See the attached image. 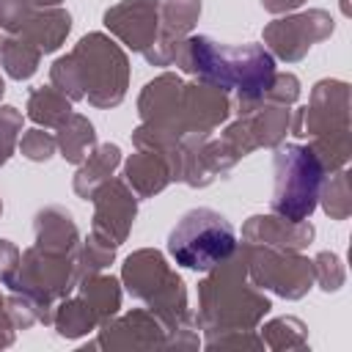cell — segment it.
I'll return each instance as SVG.
<instances>
[{"mask_svg":"<svg viewBox=\"0 0 352 352\" xmlns=\"http://www.w3.org/2000/svg\"><path fill=\"white\" fill-rule=\"evenodd\" d=\"M19 132H22V113L11 104H3L0 107V168L11 160L19 143Z\"/></svg>","mask_w":352,"mask_h":352,"instance_id":"cell-32","label":"cell"},{"mask_svg":"<svg viewBox=\"0 0 352 352\" xmlns=\"http://www.w3.org/2000/svg\"><path fill=\"white\" fill-rule=\"evenodd\" d=\"M52 324H55L58 336H63V338H77V336L91 333V330L99 324V319H96V314L91 311V305H88L82 297H72V300L63 297V302H60V305L55 308V314H52Z\"/></svg>","mask_w":352,"mask_h":352,"instance_id":"cell-25","label":"cell"},{"mask_svg":"<svg viewBox=\"0 0 352 352\" xmlns=\"http://www.w3.org/2000/svg\"><path fill=\"white\" fill-rule=\"evenodd\" d=\"M69 30H72V16L66 8L58 6V8H33L16 36H25L41 52H55L66 41Z\"/></svg>","mask_w":352,"mask_h":352,"instance_id":"cell-19","label":"cell"},{"mask_svg":"<svg viewBox=\"0 0 352 352\" xmlns=\"http://www.w3.org/2000/svg\"><path fill=\"white\" fill-rule=\"evenodd\" d=\"M55 143H58V151L66 162L72 165H80L94 148H96V132H94V124L80 116V113H69V118L58 126V135H55Z\"/></svg>","mask_w":352,"mask_h":352,"instance_id":"cell-21","label":"cell"},{"mask_svg":"<svg viewBox=\"0 0 352 352\" xmlns=\"http://www.w3.org/2000/svg\"><path fill=\"white\" fill-rule=\"evenodd\" d=\"M113 258H116V245L104 242L102 236H96L91 231V236L77 250V272H80V278L91 275V272H102L113 264Z\"/></svg>","mask_w":352,"mask_h":352,"instance_id":"cell-29","label":"cell"},{"mask_svg":"<svg viewBox=\"0 0 352 352\" xmlns=\"http://www.w3.org/2000/svg\"><path fill=\"white\" fill-rule=\"evenodd\" d=\"M314 226L308 220L292 223L280 214H253L242 226V242L264 245V248H283V250H302L314 239Z\"/></svg>","mask_w":352,"mask_h":352,"instance_id":"cell-16","label":"cell"},{"mask_svg":"<svg viewBox=\"0 0 352 352\" xmlns=\"http://www.w3.org/2000/svg\"><path fill=\"white\" fill-rule=\"evenodd\" d=\"M3 94H6V82H3V77H0V99H3Z\"/></svg>","mask_w":352,"mask_h":352,"instance_id":"cell-39","label":"cell"},{"mask_svg":"<svg viewBox=\"0 0 352 352\" xmlns=\"http://www.w3.org/2000/svg\"><path fill=\"white\" fill-rule=\"evenodd\" d=\"M184 74L239 99H261L275 77V60L261 44H220L209 36H187L173 60Z\"/></svg>","mask_w":352,"mask_h":352,"instance_id":"cell-1","label":"cell"},{"mask_svg":"<svg viewBox=\"0 0 352 352\" xmlns=\"http://www.w3.org/2000/svg\"><path fill=\"white\" fill-rule=\"evenodd\" d=\"M333 33V16L322 8L286 14L264 28V44L286 63H297L308 55L316 41H324Z\"/></svg>","mask_w":352,"mask_h":352,"instance_id":"cell-8","label":"cell"},{"mask_svg":"<svg viewBox=\"0 0 352 352\" xmlns=\"http://www.w3.org/2000/svg\"><path fill=\"white\" fill-rule=\"evenodd\" d=\"M201 16V0H160V33L143 52L151 66H170L182 41L190 36Z\"/></svg>","mask_w":352,"mask_h":352,"instance_id":"cell-13","label":"cell"},{"mask_svg":"<svg viewBox=\"0 0 352 352\" xmlns=\"http://www.w3.org/2000/svg\"><path fill=\"white\" fill-rule=\"evenodd\" d=\"M69 55L80 74L85 99L94 107L110 110L121 104L129 85V58L110 36L88 33L74 44Z\"/></svg>","mask_w":352,"mask_h":352,"instance_id":"cell-6","label":"cell"},{"mask_svg":"<svg viewBox=\"0 0 352 352\" xmlns=\"http://www.w3.org/2000/svg\"><path fill=\"white\" fill-rule=\"evenodd\" d=\"M33 8H58L63 0H28Z\"/></svg>","mask_w":352,"mask_h":352,"instance_id":"cell-38","label":"cell"},{"mask_svg":"<svg viewBox=\"0 0 352 352\" xmlns=\"http://www.w3.org/2000/svg\"><path fill=\"white\" fill-rule=\"evenodd\" d=\"M30 11H33V6L28 0H0V30L19 33L22 22L28 19Z\"/></svg>","mask_w":352,"mask_h":352,"instance_id":"cell-35","label":"cell"},{"mask_svg":"<svg viewBox=\"0 0 352 352\" xmlns=\"http://www.w3.org/2000/svg\"><path fill=\"white\" fill-rule=\"evenodd\" d=\"M236 118L245 124L253 146L275 148L283 143L292 126L289 104H278L270 99H236Z\"/></svg>","mask_w":352,"mask_h":352,"instance_id":"cell-15","label":"cell"},{"mask_svg":"<svg viewBox=\"0 0 352 352\" xmlns=\"http://www.w3.org/2000/svg\"><path fill=\"white\" fill-rule=\"evenodd\" d=\"M104 28L132 52H146L160 33V0H121L104 11Z\"/></svg>","mask_w":352,"mask_h":352,"instance_id":"cell-12","label":"cell"},{"mask_svg":"<svg viewBox=\"0 0 352 352\" xmlns=\"http://www.w3.org/2000/svg\"><path fill=\"white\" fill-rule=\"evenodd\" d=\"M16 148L22 151V157L25 160H30V162H47L52 154H55V148H58V143H55V135H50V132H44V129H28V132H22V138H19V143H16Z\"/></svg>","mask_w":352,"mask_h":352,"instance_id":"cell-31","label":"cell"},{"mask_svg":"<svg viewBox=\"0 0 352 352\" xmlns=\"http://www.w3.org/2000/svg\"><path fill=\"white\" fill-rule=\"evenodd\" d=\"M94 201V234L110 245L126 242L132 223L138 217V195L124 179H107L91 195Z\"/></svg>","mask_w":352,"mask_h":352,"instance_id":"cell-10","label":"cell"},{"mask_svg":"<svg viewBox=\"0 0 352 352\" xmlns=\"http://www.w3.org/2000/svg\"><path fill=\"white\" fill-rule=\"evenodd\" d=\"M77 289H80V297L91 305V311L96 314L99 324L107 322L118 308H121V289H118V280L113 275H102V272H91V275H82L77 280Z\"/></svg>","mask_w":352,"mask_h":352,"instance_id":"cell-22","label":"cell"},{"mask_svg":"<svg viewBox=\"0 0 352 352\" xmlns=\"http://www.w3.org/2000/svg\"><path fill=\"white\" fill-rule=\"evenodd\" d=\"M69 113H72V99L66 94H60L52 82L33 88L28 96V118L38 126L58 129L69 118Z\"/></svg>","mask_w":352,"mask_h":352,"instance_id":"cell-24","label":"cell"},{"mask_svg":"<svg viewBox=\"0 0 352 352\" xmlns=\"http://www.w3.org/2000/svg\"><path fill=\"white\" fill-rule=\"evenodd\" d=\"M314 280L324 289V292H338L344 286V264L336 253L324 250L314 258Z\"/></svg>","mask_w":352,"mask_h":352,"instance_id":"cell-33","label":"cell"},{"mask_svg":"<svg viewBox=\"0 0 352 352\" xmlns=\"http://www.w3.org/2000/svg\"><path fill=\"white\" fill-rule=\"evenodd\" d=\"M234 226L209 206H195L179 217L168 234V253L179 267L209 272L228 261L236 250Z\"/></svg>","mask_w":352,"mask_h":352,"instance_id":"cell-4","label":"cell"},{"mask_svg":"<svg viewBox=\"0 0 352 352\" xmlns=\"http://www.w3.org/2000/svg\"><path fill=\"white\" fill-rule=\"evenodd\" d=\"M0 212H3V201H0Z\"/></svg>","mask_w":352,"mask_h":352,"instance_id":"cell-40","label":"cell"},{"mask_svg":"<svg viewBox=\"0 0 352 352\" xmlns=\"http://www.w3.org/2000/svg\"><path fill=\"white\" fill-rule=\"evenodd\" d=\"M231 116V99L228 91L209 85V82H184L182 99H179V132L190 135H212L226 118Z\"/></svg>","mask_w":352,"mask_h":352,"instance_id":"cell-11","label":"cell"},{"mask_svg":"<svg viewBox=\"0 0 352 352\" xmlns=\"http://www.w3.org/2000/svg\"><path fill=\"white\" fill-rule=\"evenodd\" d=\"M41 50L28 41L25 36H16V33H8L3 36V44H0V63L6 69V74L11 80H30L36 72H38V63H41Z\"/></svg>","mask_w":352,"mask_h":352,"instance_id":"cell-23","label":"cell"},{"mask_svg":"<svg viewBox=\"0 0 352 352\" xmlns=\"http://www.w3.org/2000/svg\"><path fill=\"white\" fill-rule=\"evenodd\" d=\"M245 261H248V278L253 286L270 289L286 300H300L314 286V261L300 256V250H283V248H264V245H248Z\"/></svg>","mask_w":352,"mask_h":352,"instance_id":"cell-7","label":"cell"},{"mask_svg":"<svg viewBox=\"0 0 352 352\" xmlns=\"http://www.w3.org/2000/svg\"><path fill=\"white\" fill-rule=\"evenodd\" d=\"M170 333L157 314L148 311H129L121 319H107L102 322V338L96 346H118V349H151V346H165L170 344L165 338Z\"/></svg>","mask_w":352,"mask_h":352,"instance_id":"cell-14","label":"cell"},{"mask_svg":"<svg viewBox=\"0 0 352 352\" xmlns=\"http://www.w3.org/2000/svg\"><path fill=\"white\" fill-rule=\"evenodd\" d=\"M50 82H52L60 94H66L72 102L85 99V91H82V82H80V74H77V69H74L72 55H63V58H58V60L52 63V69H50Z\"/></svg>","mask_w":352,"mask_h":352,"instance_id":"cell-30","label":"cell"},{"mask_svg":"<svg viewBox=\"0 0 352 352\" xmlns=\"http://www.w3.org/2000/svg\"><path fill=\"white\" fill-rule=\"evenodd\" d=\"M308 146H311V148H314V154L319 157V162H322L324 173H333V170L344 168V165H346V160H349V151H352V146H349V129H341V132H330V135L311 138V143H308Z\"/></svg>","mask_w":352,"mask_h":352,"instance_id":"cell-27","label":"cell"},{"mask_svg":"<svg viewBox=\"0 0 352 352\" xmlns=\"http://www.w3.org/2000/svg\"><path fill=\"white\" fill-rule=\"evenodd\" d=\"M248 280V261H245V248L236 245L234 256L223 261L220 267L209 270V275L198 283V324L212 333H236V330H250L258 324L261 316L270 314V300L258 294Z\"/></svg>","mask_w":352,"mask_h":352,"instance_id":"cell-2","label":"cell"},{"mask_svg":"<svg viewBox=\"0 0 352 352\" xmlns=\"http://www.w3.org/2000/svg\"><path fill=\"white\" fill-rule=\"evenodd\" d=\"M319 201L322 209L333 217V220H346L352 212V192H349V173L344 168L333 170L324 176L322 190H319Z\"/></svg>","mask_w":352,"mask_h":352,"instance_id":"cell-26","label":"cell"},{"mask_svg":"<svg viewBox=\"0 0 352 352\" xmlns=\"http://www.w3.org/2000/svg\"><path fill=\"white\" fill-rule=\"evenodd\" d=\"M261 344L270 349H292V346H305V324L297 316H280L272 319L261 327Z\"/></svg>","mask_w":352,"mask_h":352,"instance_id":"cell-28","label":"cell"},{"mask_svg":"<svg viewBox=\"0 0 352 352\" xmlns=\"http://www.w3.org/2000/svg\"><path fill=\"white\" fill-rule=\"evenodd\" d=\"M272 168H275V190L270 209L292 223L308 220L319 204V190L327 176L314 148L300 143L275 146Z\"/></svg>","mask_w":352,"mask_h":352,"instance_id":"cell-5","label":"cell"},{"mask_svg":"<svg viewBox=\"0 0 352 352\" xmlns=\"http://www.w3.org/2000/svg\"><path fill=\"white\" fill-rule=\"evenodd\" d=\"M33 231H36V245L50 253L77 256L80 250V231L72 220V212H66L63 206H44L41 212H36Z\"/></svg>","mask_w":352,"mask_h":352,"instance_id":"cell-18","label":"cell"},{"mask_svg":"<svg viewBox=\"0 0 352 352\" xmlns=\"http://www.w3.org/2000/svg\"><path fill=\"white\" fill-rule=\"evenodd\" d=\"M292 135L319 138L349 129V85L344 80H319L305 107L294 113Z\"/></svg>","mask_w":352,"mask_h":352,"instance_id":"cell-9","label":"cell"},{"mask_svg":"<svg viewBox=\"0 0 352 352\" xmlns=\"http://www.w3.org/2000/svg\"><path fill=\"white\" fill-rule=\"evenodd\" d=\"M297 96H300V80L292 72H275V77H272V82L261 99H270L278 104H294Z\"/></svg>","mask_w":352,"mask_h":352,"instance_id":"cell-34","label":"cell"},{"mask_svg":"<svg viewBox=\"0 0 352 352\" xmlns=\"http://www.w3.org/2000/svg\"><path fill=\"white\" fill-rule=\"evenodd\" d=\"M305 0H261V6L270 11V14H289L294 8H300Z\"/></svg>","mask_w":352,"mask_h":352,"instance_id":"cell-37","label":"cell"},{"mask_svg":"<svg viewBox=\"0 0 352 352\" xmlns=\"http://www.w3.org/2000/svg\"><path fill=\"white\" fill-rule=\"evenodd\" d=\"M124 182L138 198H151L162 192L173 179H170V162L165 151L154 148H138L126 165H124Z\"/></svg>","mask_w":352,"mask_h":352,"instance_id":"cell-17","label":"cell"},{"mask_svg":"<svg viewBox=\"0 0 352 352\" xmlns=\"http://www.w3.org/2000/svg\"><path fill=\"white\" fill-rule=\"evenodd\" d=\"M19 261H22V250L16 245H11L8 239H0V283L11 289L16 272H19Z\"/></svg>","mask_w":352,"mask_h":352,"instance_id":"cell-36","label":"cell"},{"mask_svg":"<svg viewBox=\"0 0 352 352\" xmlns=\"http://www.w3.org/2000/svg\"><path fill=\"white\" fill-rule=\"evenodd\" d=\"M121 165V148L116 143H102L96 146L77 168L74 173V192L82 201H91V195L96 192L99 184H104L107 179H113L116 168Z\"/></svg>","mask_w":352,"mask_h":352,"instance_id":"cell-20","label":"cell"},{"mask_svg":"<svg viewBox=\"0 0 352 352\" xmlns=\"http://www.w3.org/2000/svg\"><path fill=\"white\" fill-rule=\"evenodd\" d=\"M121 278L126 292L148 305L151 314L162 319L170 333H190V311H187V292L184 280L170 270L160 250H138L126 256Z\"/></svg>","mask_w":352,"mask_h":352,"instance_id":"cell-3","label":"cell"}]
</instances>
